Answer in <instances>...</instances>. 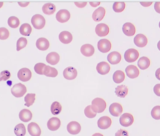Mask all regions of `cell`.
Returning <instances> with one entry per match:
<instances>
[{
	"mask_svg": "<svg viewBox=\"0 0 160 136\" xmlns=\"http://www.w3.org/2000/svg\"><path fill=\"white\" fill-rule=\"evenodd\" d=\"M106 108V103L103 99L96 98L92 101L91 109L95 113H102L105 110Z\"/></svg>",
	"mask_w": 160,
	"mask_h": 136,
	"instance_id": "6da1fadb",
	"label": "cell"
},
{
	"mask_svg": "<svg viewBox=\"0 0 160 136\" xmlns=\"http://www.w3.org/2000/svg\"><path fill=\"white\" fill-rule=\"evenodd\" d=\"M31 22L34 28L37 30L43 29L46 24V20L42 15L36 14L32 17Z\"/></svg>",
	"mask_w": 160,
	"mask_h": 136,
	"instance_id": "7a4b0ae2",
	"label": "cell"
},
{
	"mask_svg": "<svg viewBox=\"0 0 160 136\" xmlns=\"http://www.w3.org/2000/svg\"><path fill=\"white\" fill-rule=\"evenodd\" d=\"M27 92V89L25 85L21 83L14 85L11 89V94L17 98L22 97Z\"/></svg>",
	"mask_w": 160,
	"mask_h": 136,
	"instance_id": "3957f363",
	"label": "cell"
},
{
	"mask_svg": "<svg viewBox=\"0 0 160 136\" xmlns=\"http://www.w3.org/2000/svg\"><path fill=\"white\" fill-rule=\"evenodd\" d=\"M139 57V52L135 49H129L124 54L125 61L128 63H132L137 61Z\"/></svg>",
	"mask_w": 160,
	"mask_h": 136,
	"instance_id": "277c9868",
	"label": "cell"
},
{
	"mask_svg": "<svg viewBox=\"0 0 160 136\" xmlns=\"http://www.w3.org/2000/svg\"><path fill=\"white\" fill-rule=\"evenodd\" d=\"M98 47L100 52L102 53H107L111 50L112 48V44L108 39H100L98 42Z\"/></svg>",
	"mask_w": 160,
	"mask_h": 136,
	"instance_id": "5b68a950",
	"label": "cell"
},
{
	"mask_svg": "<svg viewBox=\"0 0 160 136\" xmlns=\"http://www.w3.org/2000/svg\"><path fill=\"white\" fill-rule=\"evenodd\" d=\"M134 122L133 116L130 113H126L121 115L119 119L120 124L124 127L131 126Z\"/></svg>",
	"mask_w": 160,
	"mask_h": 136,
	"instance_id": "8992f818",
	"label": "cell"
},
{
	"mask_svg": "<svg viewBox=\"0 0 160 136\" xmlns=\"http://www.w3.org/2000/svg\"><path fill=\"white\" fill-rule=\"evenodd\" d=\"M32 76V72L30 69L27 68H22L19 70L18 73V78L22 82L29 81Z\"/></svg>",
	"mask_w": 160,
	"mask_h": 136,
	"instance_id": "52a82bcc",
	"label": "cell"
},
{
	"mask_svg": "<svg viewBox=\"0 0 160 136\" xmlns=\"http://www.w3.org/2000/svg\"><path fill=\"white\" fill-rule=\"evenodd\" d=\"M110 29L109 26L105 23H99L95 28L96 34L100 37L106 36L109 34Z\"/></svg>",
	"mask_w": 160,
	"mask_h": 136,
	"instance_id": "ba28073f",
	"label": "cell"
},
{
	"mask_svg": "<svg viewBox=\"0 0 160 136\" xmlns=\"http://www.w3.org/2000/svg\"><path fill=\"white\" fill-rule=\"evenodd\" d=\"M70 18V12L67 9L59 10L56 15V20L61 23L67 22Z\"/></svg>",
	"mask_w": 160,
	"mask_h": 136,
	"instance_id": "9c48e42d",
	"label": "cell"
},
{
	"mask_svg": "<svg viewBox=\"0 0 160 136\" xmlns=\"http://www.w3.org/2000/svg\"><path fill=\"white\" fill-rule=\"evenodd\" d=\"M109 112L114 117H119L123 112V107L118 103H113L109 107Z\"/></svg>",
	"mask_w": 160,
	"mask_h": 136,
	"instance_id": "30bf717a",
	"label": "cell"
},
{
	"mask_svg": "<svg viewBox=\"0 0 160 136\" xmlns=\"http://www.w3.org/2000/svg\"><path fill=\"white\" fill-rule=\"evenodd\" d=\"M63 75L66 79L72 80L76 79L78 76V71L74 67L69 66L64 69Z\"/></svg>",
	"mask_w": 160,
	"mask_h": 136,
	"instance_id": "8fae6325",
	"label": "cell"
},
{
	"mask_svg": "<svg viewBox=\"0 0 160 136\" xmlns=\"http://www.w3.org/2000/svg\"><path fill=\"white\" fill-rule=\"evenodd\" d=\"M112 124V119L108 116L101 117L98 121V127L102 130L108 129L111 126Z\"/></svg>",
	"mask_w": 160,
	"mask_h": 136,
	"instance_id": "7c38bea8",
	"label": "cell"
},
{
	"mask_svg": "<svg viewBox=\"0 0 160 136\" xmlns=\"http://www.w3.org/2000/svg\"><path fill=\"white\" fill-rule=\"evenodd\" d=\"M61 125V120L60 119L56 117L50 119L47 123L48 129L51 131H57L59 129Z\"/></svg>",
	"mask_w": 160,
	"mask_h": 136,
	"instance_id": "4fadbf2b",
	"label": "cell"
},
{
	"mask_svg": "<svg viewBox=\"0 0 160 136\" xmlns=\"http://www.w3.org/2000/svg\"><path fill=\"white\" fill-rule=\"evenodd\" d=\"M67 130L70 134L77 135L81 132V126L77 122H71L68 124Z\"/></svg>",
	"mask_w": 160,
	"mask_h": 136,
	"instance_id": "5bb4252c",
	"label": "cell"
},
{
	"mask_svg": "<svg viewBox=\"0 0 160 136\" xmlns=\"http://www.w3.org/2000/svg\"><path fill=\"white\" fill-rule=\"evenodd\" d=\"M126 74L129 78L134 79L138 77L140 75L139 71L137 66L132 65L128 66L126 68Z\"/></svg>",
	"mask_w": 160,
	"mask_h": 136,
	"instance_id": "9a60e30c",
	"label": "cell"
},
{
	"mask_svg": "<svg viewBox=\"0 0 160 136\" xmlns=\"http://www.w3.org/2000/svg\"><path fill=\"white\" fill-rule=\"evenodd\" d=\"M28 133L32 136H40L41 135V130L37 124L32 122L28 125Z\"/></svg>",
	"mask_w": 160,
	"mask_h": 136,
	"instance_id": "2e32d148",
	"label": "cell"
},
{
	"mask_svg": "<svg viewBox=\"0 0 160 136\" xmlns=\"http://www.w3.org/2000/svg\"><path fill=\"white\" fill-rule=\"evenodd\" d=\"M147 37L142 34H138L134 38V43L139 47H144L147 45Z\"/></svg>",
	"mask_w": 160,
	"mask_h": 136,
	"instance_id": "e0dca14e",
	"label": "cell"
},
{
	"mask_svg": "<svg viewBox=\"0 0 160 136\" xmlns=\"http://www.w3.org/2000/svg\"><path fill=\"white\" fill-rule=\"evenodd\" d=\"M122 31L124 34L127 36H132L136 32V29L134 25L131 22H126L123 25Z\"/></svg>",
	"mask_w": 160,
	"mask_h": 136,
	"instance_id": "ac0fdd59",
	"label": "cell"
},
{
	"mask_svg": "<svg viewBox=\"0 0 160 136\" xmlns=\"http://www.w3.org/2000/svg\"><path fill=\"white\" fill-rule=\"evenodd\" d=\"M97 71L101 75H105L108 74L111 70V66L108 63L105 61L99 63L96 67Z\"/></svg>",
	"mask_w": 160,
	"mask_h": 136,
	"instance_id": "d6986e66",
	"label": "cell"
},
{
	"mask_svg": "<svg viewBox=\"0 0 160 136\" xmlns=\"http://www.w3.org/2000/svg\"><path fill=\"white\" fill-rule=\"evenodd\" d=\"M121 55L118 51H112L108 54L107 60L112 65H116L121 61Z\"/></svg>",
	"mask_w": 160,
	"mask_h": 136,
	"instance_id": "ffe728a7",
	"label": "cell"
},
{
	"mask_svg": "<svg viewBox=\"0 0 160 136\" xmlns=\"http://www.w3.org/2000/svg\"><path fill=\"white\" fill-rule=\"evenodd\" d=\"M105 8L102 7H100L95 10L92 14V18L95 22H100L103 19L105 16Z\"/></svg>",
	"mask_w": 160,
	"mask_h": 136,
	"instance_id": "44dd1931",
	"label": "cell"
},
{
	"mask_svg": "<svg viewBox=\"0 0 160 136\" xmlns=\"http://www.w3.org/2000/svg\"><path fill=\"white\" fill-rule=\"evenodd\" d=\"M36 45L38 50L44 51L49 48L50 46V43L47 38L40 37L37 40Z\"/></svg>",
	"mask_w": 160,
	"mask_h": 136,
	"instance_id": "7402d4cb",
	"label": "cell"
},
{
	"mask_svg": "<svg viewBox=\"0 0 160 136\" xmlns=\"http://www.w3.org/2000/svg\"><path fill=\"white\" fill-rule=\"evenodd\" d=\"M59 38L60 41L63 44H68L72 42L73 36L69 32L63 31L60 33Z\"/></svg>",
	"mask_w": 160,
	"mask_h": 136,
	"instance_id": "603a6c76",
	"label": "cell"
},
{
	"mask_svg": "<svg viewBox=\"0 0 160 136\" xmlns=\"http://www.w3.org/2000/svg\"><path fill=\"white\" fill-rule=\"evenodd\" d=\"M81 52L86 57H90L94 54L95 49L90 44H85L81 47Z\"/></svg>",
	"mask_w": 160,
	"mask_h": 136,
	"instance_id": "cb8c5ba5",
	"label": "cell"
},
{
	"mask_svg": "<svg viewBox=\"0 0 160 136\" xmlns=\"http://www.w3.org/2000/svg\"><path fill=\"white\" fill-rule=\"evenodd\" d=\"M60 60L59 54L56 52H51L48 53L46 57L47 62L52 65H55L59 62Z\"/></svg>",
	"mask_w": 160,
	"mask_h": 136,
	"instance_id": "d4e9b609",
	"label": "cell"
},
{
	"mask_svg": "<svg viewBox=\"0 0 160 136\" xmlns=\"http://www.w3.org/2000/svg\"><path fill=\"white\" fill-rule=\"evenodd\" d=\"M19 118L20 120L23 122H28L32 120V114L29 109H23L20 112Z\"/></svg>",
	"mask_w": 160,
	"mask_h": 136,
	"instance_id": "484cf974",
	"label": "cell"
},
{
	"mask_svg": "<svg viewBox=\"0 0 160 136\" xmlns=\"http://www.w3.org/2000/svg\"><path fill=\"white\" fill-rule=\"evenodd\" d=\"M128 89L125 85H119L117 86L115 89L116 95L117 96L120 98H125L128 94Z\"/></svg>",
	"mask_w": 160,
	"mask_h": 136,
	"instance_id": "4316f807",
	"label": "cell"
},
{
	"mask_svg": "<svg viewBox=\"0 0 160 136\" xmlns=\"http://www.w3.org/2000/svg\"><path fill=\"white\" fill-rule=\"evenodd\" d=\"M42 11L46 15H51L54 14L56 11V7L52 3H47L42 7Z\"/></svg>",
	"mask_w": 160,
	"mask_h": 136,
	"instance_id": "83f0119b",
	"label": "cell"
},
{
	"mask_svg": "<svg viewBox=\"0 0 160 136\" xmlns=\"http://www.w3.org/2000/svg\"><path fill=\"white\" fill-rule=\"evenodd\" d=\"M58 75V71L54 67L46 66L44 68V75L49 77H56Z\"/></svg>",
	"mask_w": 160,
	"mask_h": 136,
	"instance_id": "f1b7e54d",
	"label": "cell"
},
{
	"mask_svg": "<svg viewBox=\"0 0 160 136\" xmlns=\"http://www.w3.org/2000/svg\"><path fill=\"white\" fill-rule=\"evenodd\" d=\"M125 79L124 72L121 70H117L113 75V80L115 83L119 84L123 82Z\"/></svg>",
	"mask_w": 160,
	"mask_h": 136,
	"instance_id": "f546056e",
	"label": "cell"
},
{
	"mask_svg": "<svg viewBox=\"0 0 160 136\" xmlns=\"http://www.w3.org/2000/svg\"><path fill=\"white\" fill-rule=\"evenodd\" d=\"M150 65V61L146 57H142L139 59L138 66L142 70H145L149 67Z\"/></svg>",
	"mask_w": 160,
	"mask_h": 136,
	"instance_id": "4dcf8cb0",
	"label": "cell"
},
{
	"mask_svg": "<svg viewBox=\"0 0 160 136\" xmlns=\"http://www.w3.org/2000/svg\"><path fill=\"white\" fill-rule=\"evenodd\" d=\"M19 32L22 35L29 36L32 32V27L29 23H23L20 27Z\"/></svg>",
	"mask_w": 160,
	"mask_h": 136,
	"instance_id": "1f68e13d",
	"label": "cell"
},
{
	"mask_svg": "<svg viewBox=\"0 0 160 136\" xmlns=\"http://www.w3.org/2000/svg\"><path fill=\"white\" fill-rule=\"evenodd\" d=\"M26 133V128L22 124H17L14 128V133L17 136H24Z\"/></svg>",
	"mask_w": 160,
	"mask_h": 136,
	"instance_id": "d6a6232c",
	"label": "cell"
},
{
	"mask_svg": "<svg viewBox=\"0 0 160 136\" xmlns=\"http://www.w3.org/2000/svg\"><path fill=\"white\" fill-rule=\"evenodd\" d=\"M62 110V106L61 104L58 102H54L51 106V111L52 115H59Z\"/></svg>",
	"mask_w": 160,
	"mask_h": 136,
	"instance_id": "836d02e7",
	"label": "cell"
},
{
	"mask_svg": "<svg viewBox=\"0 0 160 136\" xmlns=\"http://www.w3.org/2000/svg\"><path fill=\"white\" fill-rule=\"evenodd\" d=\"M35 94H28L24 97L25 104L24 105L29 107L32 105L35 101Z\"/></svg>",
	"mask_w": 160,
	"mask_h": 136,
	"instance_id": "e575fe53",
	"label": "cell"
},
{
	"mask_svg": "<svg viewBox=\"0 0 160 136\" xmlns=\"http://www.w3.org/2000/svg\"><path fill=\"white\" fill-rule=\"evenodd\" d=\"M8 26L13 29H16L18 27L20 24V21L17 17L12 16L8 18Z\"/></svg>",
	"mask_w": 160,
	"mask_h": 136,
	"instance_id": "d590c367",
	"label": "cell"
},
{
	"mask_svg": "<svg viewBox=\"0 0 160 136\" xmlns=\"http://www.w3.org/2000/svg\"><path fill=\"white\" fill-rule=\"evenodd\" d=\"M126 7V3L124 2H115L113 5V9L117 13L124 11Z\"/></svg>",
	"mask_w": 160,
	"mask_h": 136,
	"instance_id": "8d00e7d4",
	"label": "cell"
},
{
	"mask_svg": "<svg viewBox=\"0 0 160 136\" xmlns=\"http://www.w3.org/2000/svg\"><path fill=\"white\" fill-rule=\"evenodd\" d=\"M27 39L25 37H20L17 41V51H19L22 49L24 48L27 45Z\"/></svg>",
	"mask_w": 160,
	"mask_h": 136,
	"instance_id": "74e56055",
	"label": "cell"
},
{
	"mask_svg": "<svg viewBox=\"0 0 160 136\" xmlns=\"http://www.w3.org/2000/svg\"><path fill=\"white\" fill-rule=\"evenodd\" d=\"M84 112L86 117H87L88 119H93L97 116V113L92 110L91 105H88L86 107L85 109Z\"/></svg>",
	"mask_w": 160,
	"mask_h": 136,
	"instance_id": "f35d334b",
	"label": "cell"
},
{
	"mask_svg": "<svg viewBox=\"0 0 160 136\" xmlns=\"http://www.w3.org/2000/svg\"><path fill=\"white\" fill-rule=\"evenodd\" d=\"M46 66V64L42 63L36 64L34 67L35 72L38 75H44V68Z\"/></svg>",
	"mask_w": 160,
	"mask_h": 136,
	"instance_id": "ab89813d",
	"label": "cell"
},
{
	"mask_svg": "<svg viewBox=\"0 0 160 136\" xmlns=\"http://www.w3.org/2000/svg\"><path fill=\"white\" fill-rule=\"evenodd\" d=\"M151 115L155 120L160 119V106H156L151 110Z\"/></svg>",
	"mask_w": 160,
	"mask_h": 136,
	"instance_id": "60d3db41",
	"label": "cell"
},
{
	"mask_svg": "<svg viewBox=\"0 0 160 136\" xmlns=\"http://www.w3.org/2000/svg\"><path fill=\"white\" fill-rule=\"evenodd\" d=\"M9 36V31L4 27L0 28V39L6 40L8 38Z\"/></svg>",
	"mask_w": 160,
	"mask_h": 136,
	"instance_id": "b9f144b4",
	"label": "cell"
},
{
	"mask_svg": "<svg viewBox=\"0 0 160 136\" xmlns=\"http://www.w3.org/2000/svg\"><path fill=\"white\" fill-rule=\"evenodd\" d=\"M11 74L10 72L7 70H4L0 74V81H6L10 78Z\"/></svg>",
	"mask_w": 160,
	"mask_h": 136,
	"instance_id": "7bdbcfd3",
	"label": "cell"
},
{
	"mask_svg": "<svg viewBox=\"0 0 160 136\" xmlns=\"http://www.w3.org/2000/svg\"><path fill=\"white\" fill-rule=\"evenodd\" d=\"M115 136H129L128 131L123 129L118 130L115 134Z\"/></svg>",
	"mask_w": 160,
	"mask_h": 136,
	"instance_id": "ee69618b",
	"label": "cell"
},
{
	"mask_svg": "<svg viewBox=\"0 0 160 136\" xmlns=\"http://www.w3.org/2000/svg\"><path fill=\"white\" fill-rule=\"evenodd\" d=\"M154 92L157 96L160 97V84H157L154 86Z\"/></svg>",
	"mask_w": 160,
	"mask_h": 136,
	"instance_id": "f6af8a7d",
	"label": "cell"
},
{
	"mask_svg": "<svg viewBox=\"0 0 160 136\" xmlns=\"http://www.w3.org/2000/svg\"><path fill=\"white\" fill-rule=\"evenodd\" d=\"M75 5L77 6L78 7H80V8H82V7H85L87 4V2H75Z\"/></svg>",
	"mask_w": 160,
	"mask_h": 136,
	"instance_id": "bcb514c9",
	"label": "cell"
},
{
	"mask_svg": "<svg viewBox=\"0 0 160 136\" xmlns=\"http://www.w3.org/2000/svg\"><path fill=\"white\" fill-rule=\"evenodd\" d=\"M154 8L157 13L160 14V2H157L154 5Z\"/></svg>",
	"mask_w": 160,
	"mask_h": 136,
	"instance_id": "7dc6e473",
	"label": "cell"
},
{
	"mask_svg": "<svg viewBox=\"0 0 160 136\" xmlns=\"http://www.w3.org/2000/svg\"><path fill=\"white\" fill-rule=\"evenodd\" d=\"M152 3H153L152 2H140V4L144 7H148L151 6Z\"/></svg>",
	"mask_w": 160,
	"mask_h": 136,
	"instance_id": "c3c4849f",
	"label": "cell"
},
{
	"mask_svg": "<svg viewBox=\"0 0 160 136\" xmlns=\"http://www.w3.org/2000/svg\"><path fill=\"white\" fill-rule=\"evenodd\" d=\"M18 4L20 6L22 7H27L28 5L30 4V2H18Z\"/></svg>",
	"mask_w": 160,
	"mask_h": 136,
	"instance_id": "681fc988",
	"label": "cell"
},
{
	"mask_svg": "<svg viewBox=\"0 0 160 136\" xmlns=\"http://www.w3.org/2000/svg\"><path fill=\"white\" fill-rule=\"evenodd\" d=\"M89 4L93 7H96L98 6L100 4V2H90Z\"/></svg>",
	"mask_w": 160,
	"mask_h": 136,
	"instance_id": "f907efd6",
	"label": "cell"
},
{
	"mask_svg": "<svg viewBox=\"0 0 160 136\" xmlns=\"http://www.w3.org/2000/svg\"><path fill=\"white\" fill-rule=\"evenodd\" d=\"M156 77L158 80H160V68L157 69L156 72Z\"/></svg>",
	"mask_w": 160,
	"mask_h": 136,
	"instance_id": "816d5d0a",
	"label": "cell"
},
{
	"mask_svg": "<svg viewBox=\"0 0 160 136\" xmlns=\"http://www.w3.org/2000/svg\"><path fill=\"white\" fill-rule=\"evenodd\" d=\"M92 136H103V135L102 134H99V133H96V134H94Z\"/></svg>",
	"mask_w": 160,
	"mask_h": 136,
	"instance_id": "f5cc1de1",
	"label": "cell"
},
{
	"mask_svg": "<svg viewBox=\"0 0 160 136\" xmlns=\"http://www.w3.org/2000/svg\"><path fill=\"white\" fill-rule=\"evenodd\" d=\"M158 49L160 51V40L159 41L158 43Z\"/></svg>",
	"mask_w": 160,
	"mask_h": 136,
	"instance_id": "db71d44e",
	"label": "cell"
},
{
	"mask_svg": "<svg viewBox=\"0 0 160 136\" xmlns=\"http://www.w3.org/2000/svg\"><path fill=\"white\" fill-rule=\"evenodd\" d=\"M3 5V2H0V8L2 7Z\"/></svg>",
	"mask_w": 160,
	"mask_h": 136,
	"instance_id": "11a10c76",
	"label": "cell"
},
{
	"mask_svg": "<svg viewBox=\"0 0 160 136\" xmlns=\"http://www.w3.org/2000/svg\"><path fill=\"white\" fill-rule=\"evenodd\" d=\"M159 28H160V21L159 22Z\"/></svg>",
	"mask_w": 160,
	"mask_h": 136,
	"instance_id": "9f6ffc18",
	"label": "cell"
}]
</instances>
